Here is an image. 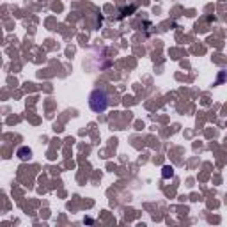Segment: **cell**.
Here are the masks:
<instances>
[{
	"mask_svg": "<svg viewBox=\"0 0 227 227\" xmlns=\"http://www.w3.org/2000/svg\"><path fill=\"white\" fill-rule=\"evenodd\" d=\"M89 105L94 112H105L108 106V96L103 89H94L92 94L89 98Z\"/></svg>",
	"mask_w": 227,
	"mask_h": 227,
	"instance_id": "6da1fadb",
	"label": "cell"
},
{
	"mask_svg": "<svg viewBox=\"0 0 227 227\" xmlns=\"http://www.w3.org/2000/svg\"><path fill=\"white\" fill-rule=\"evenodd\" d=\"M18 155H20V158H22V160H27V158H30V155H32V153H30V149H27V147H22V149L18 151Z\"/></svg>",
	"mask_w": 227,
	"mask_h": 227,
	"instance_id": "7a4b0ae2",
	"label": "cell"
},
{
	"mask_svg": "<svg viewBox=\"0 0 227 227\" xmlns=\"http://www.w3.org/2000/svg\"><path fill=\"white\" fill-rule=\"evenodd\" d=\"M163 177H172V169L170 167H165V169H163Z\"/></svg>",
	"mask_w": 227,
	"mask_h": 227,
	"instance_id": "3957f363",
	"label": "cell"
}]
</instances>
